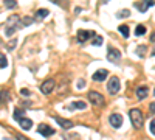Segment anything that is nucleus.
Returning <instances> with one entry per match:
<instances>
[{
	"mask_svg": "<svg viewBox=\"0 0 155 140\" xmlns=\"http://www.w3.org/2000/svg\"><path fill=\"white\" fill-rule=\"evenodd\" d=\"M129 117H130V121L134 125V128L137 129H141L143 128V112L140 109H132L129 112Z\"/></svg>",
	"mask_w": 155,
	"mask_h": 140,
	"instance_id": "f257e3e1",
	"label": "nucleus"
},
{
	"mask_svg": "<svg viewBox=\"0 0 155 140\" xmlns=\"http://www.w3.org/2000/svg\"><path fill=\"white\" fill-rule=\"evenodd\" d=\"M17 20H19L17 16H11V17L8 19V27L5 28V34H6V36H12V34H14V33L19 30L20 25H19Z\"/></svg>",
	"mask_w": 155,
	"mask_h": 140,
	"instance_id": "f03ea898",
	"label": "nucleus"
},
{
	"mask_svg": "<svg viewBox=\"0 0 155 140\" xmlns=\"http://www.w3.org/2000/svg\"><path fill=\"white\" fill-rule=\"evenodd\" d=\"M107 89L110 94H118V90L121 89V83L118 80V76H112L110 81L107 83Z\"/></svg>",
	"mask_w": 155,
	"mask_h": 140,
	"instance_id": "7ed1b4c3",
	"label": "nucleus"
},
{
	"mask_svg": "<svg viewBox=\"0 0 155 140\" xmlns=\"http://www.w3.org/2000/svg\"><path fill=\"white\" fill-rule=\"evenodd\" d=\"M88 100H90V103L95 104V106H104V97H102L99 92H90L88 94Z\"/></svg>",
	"mask_w": 155,
	"mask_h": 140,
	"instance_id": "20e7f679",
	"label": "nucleus"
},
{
	"mask_svg": "<svg viewBox=\"0 0 155 140\" xmlns=\"http://www.w3.org/2000/svg\"><path fill=\"white\" fill-rule=\"evenodd\" d=\"M37 132L41 134V135H44V137H51L56 131L53 129V128H50L48 125H44V123H41L39 125V128H37Z\"/></svg>",
	"mask_w": 155,
	"mask_h": 140,
	"instance_id": "39448f33",
	"label": "nucleus"
},
{
	"mask_svg": "<svg viewBox=\"0 0 155 140\" xmlns=\"http://www.w3.org/2000/svg\"><path fill=\"white\" fill-rule=\"evenodd\" d=\"M109 121H110V125L113 126L115 129H118V128H121V125H123V117L120 115V114H112V115L109 117Z\"/></svg>",
	"mask_w": 155,
	"mask_h": 140,
	"instance_id": "423d86ee",
	"label": "nucleus"
},
{
	"mask_svg": "<svg viewBox=\"0 0 155 140\" xmlns=\"http://www.w3.org/2000/svg\"><path fill=\"white\" fill-rule=\"evenodd\" d=\"M120 58H121V53L118 52V50H115V48H112V47H109V52H107V59L110 61V62H118L120 61Z\"/></svg>",
	"mask_w": 155,
	"mask_h": 140,
	"instance_id": "0eeeda50",
	"label": "nucleus"
},
{
	"mask_svg": "<svg viewBox=\"0 0 155 140\" xmlns=\"http://www.w3.org/2000/svg\"><path fill=\"white\" fill-rule=\"evenodd\" d=\"M54 89V80H47L42 86H41V92L44 94V95H48V94H51V90Z\"/></svg>",
	"mask_w": 155,
	"mask_h": 140,
	"instance_id": "6e6552de",
	"label": "nucleus"
},
{
	"mask_svg": "<svg viewBox=\"0 0 155 140\" xmlns=\"http://www.w3.org/2000/svg\"><path fill=\"white\" fill-rule=\"evenodd\" d=\"M90 36H95V33H93V31L79 30V31H78V42H81V44H82V42H85Z\"/></svg>",
	"mask_w": 155,
	"mask_h": 140,
	"instance_id": "1a4fd4ad",
	"label": "nucleus"
},
{
	"mask_svg": "<svg viewBox=\"0 0 155 140\" xmlns=\"http://www.w3.org/2000/svg\"><path fill=\"white\" fill-rule=\"evenodd\" d=\"M19 125H20L22 129L28 131V129H31V126H33V120H30V118H27V117H22V118L19 120Z\"/></svg>",
	"mask_w": 155,
	"mask_h": 140,
	"instance_id": "9d476101",
	"label": "nucleus"
},
{
	"mask_svg": "<svg viewBox=\"0 0 155 140\" xmlns=\"http://www.w3.org/2000/svg\"><path fill=\"white\" fill-rule=\"evenodd\" d=\"M107 75H109L107 70L101 69V70H98L96 73H93V80H95V81H104V80L107 78Z\"/></svg>",
	"mask_w": 155,
	"mask_h": 140,
	"instance_id": "9b49d317",
	"label": "nucleus"
},
{
	"mask_svg": "<svg viewBox=\"0 0 155 140\" xmlns=\"http://www.w3.org/2000/svg\"><path fill=\"white\" fill-rule=\"evenodd\" d=\"M54 120H56V123H59L64 129H70V128H73V123L71 121H68V120H65V118H62V117H54Z\"/></svg>",
	"mask_w": 155,
	"mask_h": 140,
	"instance_id": "f8f14e48",
	"label": "nucleus"
},
{
	"mask_svg": "<svg viewBox=\"0 0 155 140\" xmlns=\"http://www.w3.org/2000/svg\"><path fill=\"white\" fill-rule=\"evenodd\" d=\"M147 94H149V89H147L146 86H141V87H138V89H137V98H138V100L146 98V97H147Z\"/></svg>",
	"mask_w": 155,
	"mask_h": 140,
	"instance_id": "ddd939ff",
	"label": "nucleus"
},
{
	"mask_svg": "<svg viewBox=\"0 0 155 140\" xmlns=\"http://www.w3.org/2000/svg\"><path fill=\"white\" fill-rule=\"evenodd\" d=\"M153 5H155L153 0H143V3L140 5V8H138V9H140L141 12H146V11H147V8H150V6H153Z\"/></svg>",
	"mask_w": 155,
	"mask_h": 140,
	"instance_id": "4468645a",
	"label": "nucleus"
},
{
	"mask_svg": "<svg viewBox=\"0 0 155 140\" xmlns=\"http://www.w3.org/2000/svg\"><path fill=\"white\" fill-rule=\"evenodd\" d=\"M87 108V103L85 101H73V103L70 104V109H85Z\"/></svg>",
	"mask_w": 155,
	"mask_h": 140,
	"instance_id": "2eb2a0df",
	"label": "nucleus"
},
{
	"mask_svg": "<svg viewBox=\"0 0 155 140\" xmlns=\"http://www.w3.org/2000/svg\"><path fill=\"white\" fill-rule=\"evenodd\" d=\"M50 14V12H48V9H39L37 12H36V19L37 20H42L44 17H47Z\"/></svg>",
	"mask_w": 155,
	"mask_h": 140,
	"instance_id": "dca6fc26",
	"label": "nucleus"
},
{
	"mask_svg": "<svg viewBox=\"0 0 155 140\" xmlns=\"http://www.w3.org/2000/svg\"><path fill=\"white\" fill-rule=\"evenodd\" d=\"M118 31L123 34V37H129V27H127V25H120Z\"/></svg>",
	"mask_w": 155,
	"mask_h": 140,
	"instance_id": "f3484780",
	"label": "nucleus"
},
{
	"mask_svg": "<svg viewBox=\"0 0 155 140\" xmlns=\"http://www.w3.org/2000/svg\"><path fill=\"white\" fill-rule=\"evenodd\" d=\"M3 5H5V8L12 9V8H16V6H17V2H16V0H5Z\"/></svg>",
	"mask_w": 155,
	"mask_h": 140,
	"instance_id": "a211bd4d",
	"label": "nucleus"
},
{
	"mask_svg": "<svg viewBox=\"0 0 155 140\" xmlns=\"http://www.w3.org/2000/svg\"><path fill=\"white\" fill-rule=\"evenodd\" d=\"M144 33H146V27H144V25H137L135 34H137V36H143Z\"/></svg>",
	"mask_w": 155,
	"mask_h": 140,
	"instance_id": "6ab92c4d",
	"label": "nucleus"
},
{
	"mask_svg": "<svg viewBox=\"0 0 155 140\" xmlns=\"http://www.w3.org/2000/svg\"><path fill=\"white\" fill-rule=\"evenodd\" d=\"M23 114H25V109H16V111H14V118L19 121V120L23 117Z\"/></svg>",
	"mask_w": 155,
	"mask_h": 140,
	"instance_id": "aec40b11",
	"label": "nucleus"
},
{
	"mask_svg": "<svg viewBox=\"0 0 155 140\" xmlns=\"http://www.w3.org/2000/svg\"><path fill=\"white\" fill-rule=\"evenodd\" d=\"M92 44H93L95 47L102 45V37H101V36H93V41H92Z\"/></svg>",
	"mask_w": 155,
	"mask_h": 140,
	"instance_id": "412c9836",
	"label": "nucleus"
},
{
	"mask_svg": "<svg viewBox=\"0 0 155 140\" xmlns=\"http://www.w3.org/2000/svg\"><path fill=\"white\" fill-rule=\"evenodd\" d=\"M116 16H118V19H121V17H127V16H130V11H129V9H123V11H120Z\"/></svg>",
	"mask_w": 155,
	"mask_h": 140,
	"instance_id": "4be33fe9",
	"label": "nucleus"
},
{
	"mask_svg": "<svg viewBox=\"0 0 155 140\" xmlns=\"http://www.w3.org/2000/svg\"><path fill=\"white\" fill-rule=\"evenodd\" d=\"M8 66V61H6V56L5 55H0V67H6Z\"/></svg>",
	"mask_w": 155,
	"mask_h": 140,
	"instance_id": "5701e85b",
	"label": "nucleus"
},
{
	"mask_svg": "<svg viewBox=\"0 0 155 140\" xmlns=\"http://www.w3.org/2000/svg\"><path fill=\"white\" fill-rule=\"evenodd\" d=\"M137 53L141 56V55H144L146 53V47L144 45H141V47H138V50H137Z\"/></svg>",
	"mask_w": 155,
	"mask_h": 140,
	"instance_id": "b1692460",
	"label": "nucleus"
},
{
	"mask_svg": "<svg viewBox=\"0 0 155 140\" xmlns=\"http://www.w3.org/2000/svg\"><path fill=\"white\" fill-rule=\"evenodd\" d=\"M76 87L79 89V90H81V89H84L85 87V81L84 80H79V81H78V84H76Z\"/></svg>",
	"mask_w": 155,
	"mask_h": 140,
	"instance_id": "393cba45",
	"label": "nucleus"
},
{
	"mask_svg": "<svg viewBox=\"0 0 155 140\" xmlns=\"http://www.w3.org/2000/svg\"><path fill=\"white\" fill-rule=\"evenodd\" d=\"M5 98H6V100H9V97H8V92H5V90H2V92H0V100H2V101H3Z\"/></svg>",
	"mask_w": 155,
	"mask_h": 140,
	"instance_id": "a878e982",
	"label": "nucleus"
},
{
	"mask_svg": "<svg viewBox=\"0 0 155 140\" xmlns=\"http://www.w3.org/2000/svg\"><path fill=\"white\" fill-rule=\"evenodd\" d=\"M16 44H17V41H16V39H12V41L9 42V45H8V48H9V50H14V47H16Z\"/></svg>",
	"mask_w": 155,
	"mask_h": 140,
	"instance_id": "bb28decb",
	"label": "nucleus"
},
{
	"mask_svg": "<svg viewBox=\"0 0 155 140\" xmlns=\"http://www.w3.org/2000/svg\"><path fill=\"white\" fill-rule=\"evenodd\" d=\"M30 23H31V19H30V17H25L22 25H23V27H27V25H30Z\"/></svg>",
	"mask_w": 155,
	"mask_h": 140,
	"instance_id": "cd10ccee",
	"label": "nucleus"
},
{
	"mask_svg": "<svg viewBox=\"0 0 155 140\" xmlns=\"http://www.w3.org/2000/svg\"><path fill=\"white\" fill-rule=\"evenodd\" d=\"M20 94H22L23 97H28V95H30V90H28V89H22Z\"/></svg>",
	"mask_w": 155,
	"mask_h": 140,
	"instance_id": "c85d7f7f",
	"label": "nucleus"
},
{
	"mask_svg": "<svg viewBox=\"0 0 155 140\" xmlns=\"http://www.w3.org/2000/svg\"><path fill=\"white\" fill-rule=\"evenodd\" d=\"M150 132H152V134H155V120H152V121H150Z\"/></svg>",
	"mask_w": 155,
	"mask_h": 140,
	"instance_id": "c756f323",
	"label": "nucleus"
},
{
	"mask_svg": "<svg viewBox=\"0 0 155 140\" xmlns=\"http://www.w3.org/2000/svg\"><path fill=\"white\" fill-rule=\"evenodd\" d=\"M17 140H28L27 137H25V135H22V134H17V137H16Z\"/></svg>",
	"mask_w": 155,
	"mask_h": 140,
	"instance_id": "7c9ffc66",
	"label": "nucleus"
},
{
	"mask_svg": "<svg viewBox=\"0 0 155 140\" xmlns=\"http://www.w3.org/2000/svg\"><path fill=\"white\" fill-rule=\"evenodd\" d=\"M150 111L155 114V103H152V104H150Z\"/></svg>",
	"mask_w": 155,
	"mask_h": 140,
	"instance_id": "2f4dec72",
	"label": "nucleus"
},
{
	"mask_svg": "<svg viewBox=\"0 0 155 140\" xmlns=\"http://www.w3.org/2000/svg\"><path fill=\"white\" fill-rule=\"evenodd\" d=\"M150 41H152V42H155V33H153V34L150 36Z\"/></svg>",
	"mask_w": 155,
	"mask_h": 140,
	"instance_id": "473e14b6",
	"label": "nucleus"
},
{
	"mask_svg": "<svg viewBox=\"0 0 155 140\" xmlns=\"http://www.w3.org/2000/svg\"><path fill=\"white\" fill-rule=\"evenodd\" d=\"M152 56H155V48H153V52H152Z\"/></svg>",
	"mask_w": 155,
	"mask_h": 140,
	"instance_id": "72a5a7b5",
	"label": "nucleus"
},
{
	"mask_svg": "<svg viewBox=\"0 0 155 140\" xmlns=\"http://www.w3.org/2000/svg\"><path fill=\"white\" fill-rule=\"evenodd\" d=\"M102 2H106V3H107V2H109V0H102Z\"/></svg>",
	"mask_w": 155,
	"mask_h": 140,
	"instance_id": "f704fd0d",
	"label": "nucleus"
},
{
	"mask_svg": "<svg viewBox=\"0 0 155 140\" xmlns=\"http://www.w3.org/2000/svg\"><path fill=\"white\" fill-rule=\"evenodd\" d=\"M153 94H155V89H153Z\"/></svg>",
	"mask_w": 155,
	"mask_h": 140,
	"instance_id": "c9c22d12",
	"label": "nucleus"
},
{
	"mask_svg": "<svg viewBox=\"0 0 155 140\" xmlns=\"http://www.w3.org/2000/svg\"><path fill=\"white\" fill-rule=\"evenodd\" d=\"M5 140H6V138H5Z\"/></svg>",
	"mask_w": 155,
	"mask_h": 140,
	"instance_id": "e433bc0d",
	"label": "nucleus"
}]
</instances>
